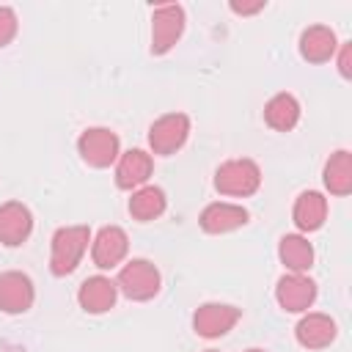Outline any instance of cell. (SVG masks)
Wrapping results in <instances>:
<instances>
[{
  "instance_id": "obj_1",
  "label": "cell",
  "mask_w": 352,
  "mask_h": 352,
  "mask_svg": "<svg viewBox=\"0 0 352 352\" xmlns=\"http://www.w3.org/2000/svg\"><path fill=\"white\" fill-rule=\"evenodd\" d=\"M91 228L88 226H63L52 234V253H50V270L52 275L63 278L77 270L82 253L88 250Z\"/></svg>"
},
{
  "instance_id": "obj_2",
  "label": "cell",
  "mask_w": 352,
  "mask_h": 352,
  "mask_svg": "<svg viewBox=\"0 0 352 352\" xmlns=\"http://www.w3.org/2000/svg\"><path fill=\"white\" fill-rule=\"evenodd\" d=\"M261 184V170L253 160H228L214 170V190L223 195L245 198L253 195Z\"/></svg>"
},
{
  "instance_id": "obj_3",
  "label": "cell",
  "mask_w": 352,
  "mask_h": 352,
  "mask_svg": "<svg viewBox=\"0 0 352 352\" xmlns=\"http://www.w3.org/2000/svg\"><path fill=\"white\" fill-rule=\"evenodd\" d=\"M160 283H162L160 270L148 258H132V261H126L121 267V272H118V280H116V286L124 292V297H129L135 302L151 300L160 292Z\"/></svg>"
},
{
  "instance_id": "obj_4",
  "label": "cell",
  "mask_w": 352,
  "mask_h": 352,
  "mask_svg": "<svg viewBox=\"0 0 352 352\" xmlns=\"http://www.w3.org/2000/svg\"><path fill=\"white\" fill-rule=\"evenodd\" d=\"M184 33V8L165 3L151 11V55H165Z\"/></svg>"
},
{
  "instance_id": "obj_5",
  "label": "cell",
  "mask_w": 352,
  "mask_h": 352,
  "mask_svg": "<svg viewBox=\"0 0 352 352\" xmlns=\"http://www.w3.org/2000/svg\"><path fill=\"white\" fill-rule=\"evenodd\" d=\"M187 135H190V118L184 113H165L148 126V146L154 154L168 157L187 143Z\"/></svg>"
},
{
  "instance_id": "obj_6",
  "label": "cell",
  "mask_w": 352,
  "mask_h": 352,
  "mask_svg": "<svg viewBox=\"0 0 352 352\" xmlns=\"http://www.w3.org/2000/svg\"><path fill=\"white\" fill-rule=\"evenodd\" d=\"M118 135L107 126H88L77 138V151L91 168H107L118 160Z\"/></svg>"
},
{
  "instance_id": "obj_7",
  "label": "cell",
  "mask_w": 352,
  "mask_h": 352,
  "mask_svg": "<svg viewBox=\"0 0 352 352\" xmlns=\"http://www.w3.org/2000/svg\"><path fill=\"white\" fill-rule=\"evenodd\" d=\"M242 311L236 305H226V302H204L195 308L192 314V330L201 338H220L226 336L236 322H239Z\"/></svg>"
},
{
  "instance_id": "obj_8",
  "label": "cell",
  "mask_w": 352,
  "mask_h": 352,
  "mask_svg": "<svg viewBox=\"0 0 352 352\" xmlns=\"http://www.w3.org/2000/svg\"><path fill=\"white\" fill-rule=\"evenodd\" d=\"M275 300L283 311H292V314H300V311H308L316 300V283L305 275V272H289L278 280L275 286Z\"/></svg>"
},
{
  "instance_id": "obj_9",
  "label": "cell",
  "mask_w": 352,
  "mask_h": 352,
  "mask_svg": "<svg viewBox=\"0 0 352 352\" xmlns=\"http://www.w3.org/2000/svg\"><path fill=\"white\" fill-rule=\"evenodd\" d=\"M33 300H36V289L25 272H19V270L0 272V311L25 314V311H30Z\"/></svg>"
},
{
  "instance_id": "obj_10",
  "label": "cell",
  "mask_w": 352,
  "mask_h": 352,
  "mask_svg": "<svg viewBox=\"0 0 352 352\" xmlns=\"http://www.w3.org/2000/svg\"><path fill=\"white\" fill-rule=\"evenodd\" d=\"M129 250V239H126V231L118 228V226H104L99 228V234L94 236V245H91V258L99 270H113L124 261Z\"/></svg>"
},
{
  "instance_id": "obj_11",
  "label": "cell",
  "mask_w": 352,
  "mask_h": 352,
  "mask_svg": "<svg viewBox=\"0 0 352 352\" xmlns=\"http://www.w3.org/2000/svg\"><path fill=\"white\" fill-rule=\"evenodd\" d=\"M33 231V214L19 201L0 204V242L8 248L22 245Z\"/></svg>"
},
{
  "instance_id": "obj_12",
  "label": "cell",
  "mask_w": 352,
  "mask_h": 352,
  "mask_svg": "<svg viewBox=\"0 0 352 352\" xmlns=\"http://www.w3.org/2000/svg\"><path fill=\"white\" fill-rule=\"evenodd\" d=\"M116 294H118V286L104 278V275H91L80 283L77 289V302L85 314H104L116 305Z\"/></svg>"
},
{
  "instance_id": "obj_13",
  "label": "cell",
  "mask_w": 352,
  "mask_h": 352,
  "mask_svg": "<svg viewBox=\"0 0 352 352\" xmlns=\"http://www.w3.org/2000/svg\"><path fill=\"white\" fill-rule=\"evenodd\" d=\"M151 168H154V160L151 154H146L143 148H129L126 154L118 157V165H116V184L121 190H138L148 182L151 176Z\"/></svg>"
},
{
  "instance_id": "obj_14",
  "label": "cell",
  "mask_w": 352,
  "mask_h": 352,
  "mask_svg": "<svg viewBox=\"0 0 352 352\" xmlns=\"http://www.w3.org/2000/svg\"><path fill=\"white\" fill-rule=\"evenodd\" d=\"M248 217H250V214H248L245 206L226 204V201H214V204H209V206L201 212L198 223H201V228H204L206 234H226V231H234V228L245 226Z\"/></svg>"
},
{
  "instance_id": "obj_15",
  "label": "cell",
  "mask_w": 352,
  "mask_h": 352,
  "mask_svg": "<svg viewBox=\"0 0 352 352\" xmlns=\"http://www.w3.org/2000/svg\"><path fill=\"white\" fill-rule=\"evenodd\" d=\"M336 333H338V327L327 314H305L294 327V336H297L300 346H305V349L330 346L336 341Z\"/></svg>"
},
{
  "instance_id": "obj_16",
  "label": "cell",
  "mask_w": 352,
  "mask_h": 352,
  "mask_svg": "<svg viewBox=\"0 0 352 352\" xmlns=\"http://www.w3.org/2000/svg\"><path fill=\"white\" fill-rule=\"evenodd\" d=\"M336 33L327 25H311L300 33V55L308 63H324L336 55Z\"/></svg>"
},
{
  "instance_id": "obj_17",
  "label": "cell",
  "mask_w": 352,
  "mask_h": 352,
  "mask_svg": "<svg viewBox=\"0 0 352 352\" xmlns=\"http://www.w3.org/2000/svg\"><path fill=\"white\" fill-rule=\"evenodd\" d=\"M292 217H294V226L300 231H316V228H322V223L327 217V198L322 192H316V190L300 192L297 201H294Z\"/></svg>"
},
{
  "instance_id": "obj_18",
  "label": "cell",
  "mask_w": 352,
  "mask_h": 352,
  "mask_svg": "<svg viewBox=\"0 0 352 352\" xmlns=\"http://www.w3.org/2000/svg\"><path fill=\"white\" fill-rule=\"evenodd\" d=\"M322 182L333 195H349L352 192V154L346 148H338L330 154L322 170Z\"/></svg>"
},
{
  "instance_id": "obj_19",
  "label": "cell",
  "mask_w": 352,
  "mask_h": 352,
  "mask_svg": "<svg viewBox=\"0 0 352 352\" xmlns=\"http://www.w3.org/2000/svg\"><path fill=\"white\" fill-rule=\"evenodd\" d=\"M264 121L275 129V132H289L297 126L300 121V102L292 94H275L267 104H264Z\"/></svg>"
},
{
  "instance_id": "obj_20",
  "label": "cell",
  "mask_w": 352,
  "mask_h": 352,
  "mask_svg": "<svg viewBox=\"0 0 352 352\" xmlns=\"http://www.w3.org/2000/svg\"><path fill=\"white\" fill-rule=\"evenodd\" d=\"M168 206V198L160 187L154 184H146V187H138L129 198V214L140 223H148V220H157Z\"/></svg>"
},
{
  "instance_id": "obj_21",
  "label": "cell",
  "mask_w": 352,
  "mask_h": 352,
  "mask_svg": "<svg viewBox=\"0 0 352 352\" xmlns=\"http://www.w3.org/2000/svg\"><path fill=\"white\" fill-rule=\"evenodd\" d=\"M278 256H280L283 267L292 270V272H305V270H311V264H314V248H311V242H308L305 236H300V234H286V236H280V242H278Z\"/></svg>"
},
{
  "instance_id": "obj_22",
  "label": "cell",
  "mask_w": 352,
  "mask_h": 352,
  "mask_svg": "<svg viewBox=\"0 0 352 352\" xmlns=\"http://www.w3.org/2000/svg\"><path fill=\"white\" fill-rule=\"evenodd\" d=\"M16 36V14L8 6H0V50L11 44V38Z\"/></svg>"
},
{
  "instance_id": "obj_23",
  "label": "cell",
  "mask_w": 352,
  "mask_h": 352,
  "mask_svg": "<svg viewBox=\"0 0 352 352\" xmlns=\"http://www.w3.org/2000/svg\"><path fill=\"white\" fill-rule=\"evenodd\" d=\"M349 58H352V47L344 44V47H341V55H338V72H341V77H349V74H352V69H349Z\"/></svg>"
},
{
  "instance_id": "obj_24",
  "label": "cell",
  "mask_w": 352,
  "mask_h": 352,
  "mask_svg": "<svg viewBox=\"0 0 352 352\" xmlns=\"http://www.w3.org/2000/svg\"><path fill=\"white\" fill-rule=\"evenodd\" d=\"M264 8V0H256V3H231V11H236V14H256V11H261Z\"/></svg>"
},
{
  "instance_id": "obj_25",
  "label": "cell",
  "mask_w": 352,
  "mask_h": 352,
  "mask_svg": "<svg viewBox=\"0 0 352 352\" xmlns=\"http://www.w3.org/2000/svg\"><path fill=\"white\" fill-rule=\"evenodd\" d=\"M245 352H264V349H256V346H253V349H245Z\"/></svg>"
},
{
  "instance_id": "obj_26",
  "label": "cell",
  "mask_w": 352,
  "mask_h": 352,
  "mask_svg": "<svg viewBox=\"0 0 352 352\" xmlns=\"http://www.w3.org/2000/svg\"><path fill=\"white\" fill-rule=\"evenodd\" d=\"M206 352H214V349H206Z\"/></svg>"
}]
</instances>
